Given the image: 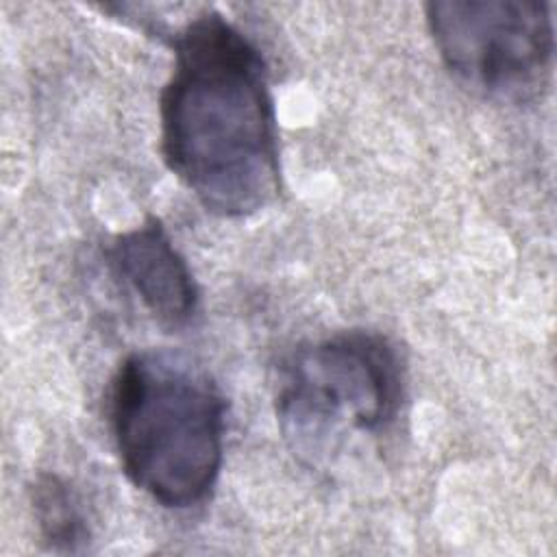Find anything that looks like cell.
I'll list each match as a JSON object with an SVG mask.
<instances>
[{"label": "cell", "mask_w": 557, "mask_h": 557, "mask_svg": "<svg viewBox=\"0 0 557 557\" xmlns=\"http://www.w3.org/2000/svg\"><path fill=\"white\" fill-rule=\"evenodd\" d=\"M403 400L405 370L396 346L374 331H344L287 357L276 413L285 435L313 453L342 429L385 431Z\"/></svg>", "instance_id": "obj_3"}, {"label": "cell", "mask_w": 557, "mask_h": 557, "mask_svg": "<svg viewBox=\"0 0 557 557\" xmlns=\"http://www.w3.org/2000/svg\"><path fill=\"white\" fill-rule=\"evenodd\" d=\"M30 505L37 529L52 550L76 553L89 540L81 500L63 476L39 472L30 483Z\"/></svg>", "instance_id": "obj_6"}, {"label": "cell", "mask_w": 557, "mask_h": 557, "mask_svg": "<svg viewBox=\"0 0 557 557\" xmlns=\"http://www.w3.org/2000/svg\"><path fill=\"white\" fill-rule=\"evenodd\" d=\"M426 26L444 65L466 85L529 98L550 81V7L537 0L426 2Z\"/></svg>", "instance_id": "obj_4"}, {"label": "cell", "mask_w": 557, "mask_h": 557, "mask_svg": "<svg viewBox=\"0 0 557 557\" xmlns=\"http://www.w3.org/2000/svg\"><path fill=\"white\" fill-rule=\"evenodd\" d=\"M172 50V74L159 100L163 161L205 211L255 215L281 194L265 59L215 9L176 28Z\"/></svg>", "instance_id": "obj_1"}, {"label": "cell", "mask_w": 557, "mask_h": 557, "mask_svg": "<svg viewBox=\"0 0 557 557\" xmlns=\"http://www.w3.org/2000/svg\"><path fill=\"white\" fill-rule=\"evenodd\" d=\"M109 416L126 479L168 509L202 503L224 459L226 400L198 368L133 352L111 381Z\"/></svg>", "instance_id": "obj_2"}, {"label": "cell", "mask_w": 557, "mask_h": 557, "mask_svg": "<svg viewBox=\"0 0 557 557\" xmlns=\"http://www.w3.org/2000/svg\"><path fill=\"white\" fill-rule=\"evenodd\" d=\"M113 272L165 329L187 326L198 311V285L159 218L120 233L107 248Z\"/></svg>", "instance_id": "obj_5"}]
</instances>
